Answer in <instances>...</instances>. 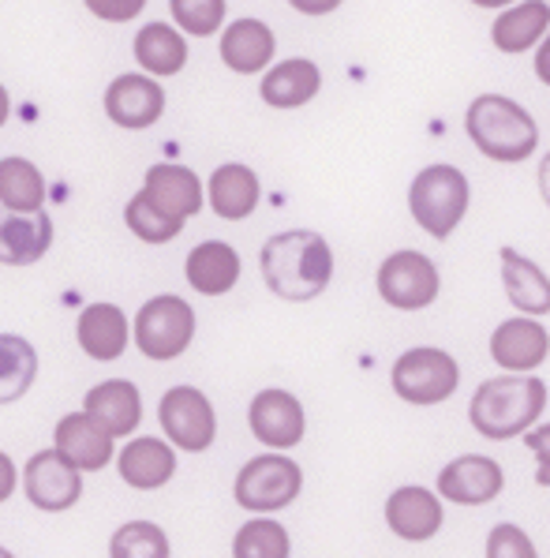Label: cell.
<instances>
[{
  "instance_id": "6da1fadb",
  "label": "cell",
  "mask_w": 550,
  "mask_h": 558,
  "mask_svg": "<svg viewBox=\"0 0 550 558\" xmlns=\"http://www.w3.org/2000/svg\"><path fill=\"white\" fill-rule=\"evenodd\" d=\"M262 278L281 300H315L333 278L330 244L311 229H289L262 244Z\"/></svg>"
},
{
  "instance_id": "b9f144b4",
  "label": "cell",
  "mask_w": 550,
  "mask_h": 558,
  "mask_svg": "<svg viewBox=\"0 0 550 558\" xmlns=\"http://www.w3.org/2000/svg\"><path fill=\"white\" fill-rule=\"evenodd\" d=\"M472 4H479V8H505V4H513V0H472Z\"/></svg>"
},
{
  "instance_id": "5b68a950",
  "label": "cell",
  "mask_w": 550,
  "mask_h": 558,
  "mask_svg": "<svg viewBox=\"0 0 550 558\" xmlns=\"http://www.w3.org/2000/svg\"><path fill=\"white\" fill-rule=\"evenodd\" d=\"M390 383L401 401H408V405H416V409H431L457 393L461 367L445 349H431V345L408 349V353H401L398 364H393Z\"/></svg>"
},
{
  "instance_id": "7402d4cb",
  "label": "cell",
  "mask_w": 550,
  "mask_h": 558,
  "mask_svg": "<svg viewBox=\"0 0 550 558\" xmlns=\"http://www.w3.org/2000/svg\"><path fill=\"white\" fill-rule=\"evenodd\" d=\"M75 338H80L83 353L90 360L109 364V360H117L127 349L132 330H127V315L117 304H90L83 307L80 323H75Z\"/></svg>"
},
{
  "instance_id": "30bf717a",
  "label": "cell",
  "mask_w": 550,
  "mask_h": 558,
  "mask_svg": "<svg viewBox=\"0 0 550 558\" xmlns=\"http://www.w3.org/2000/svg\"><path fill=\"white\" fill-rule=\"evenodd\" d=\"M23 492L46 513H64L83 499V472L57 450H38L23 465Z\"/></svg>"
},
{
  "instance_id": "d6a6232c",
  "label": "cell",
  "mask_w": 550,
  "mask_h": 558,
  "mask_svg": "<svg viewBox=\"0 0 550 558\" xmlns=\"http://www.w3.org/2000/svg\"><path fill=\"white\" fill-rule=\"evenodd\" d=\"M124 221H127V229L143 240V244H169V240H176L180 233H184V221H173L169 214H161L143 192L127 203Z\"/></svg>"
},
{
  "instance_id": "d590c367",
  "label": "cell",
  "mask_w": 550,
  "mask_h": 558,
  "mask_svg": "<svg viewBox=\"0 0 550 558\" xmlns=\"http://www.w3.org/2000/svg\"><path fill=\"white\" fill-rule=\"evenodd\" d=\"M83 4L90 8L98 20H106V23H127V20H135V15L146 8V0H83Z\"/></svg>"
},
{
  "instance_id": "e0dca14e",
  "label": "cell",
  "mask_w": 550,
  "mask_h": 558,
  "mask_svg": "<svg viewBox=\"0 0 550 558\" xmlns=\"http://www.w3.org/2000/svg\"><path fill=\"white\" fill-rule=\"evenodd\" d=\"M117 472L127 487H135V492H158V487H166L176 472L173 442L146 439V435L143 439H132L117 453Z\"/></svg>"
},
{
  "instance_id": "484cf974",
  "label": "cell",
  "mask_w": 550,
  "mask_h": 558,
  "mask_svg": "<svg viewBox=\"0 0 550 558\" xmlns=\"http://www.w3.org/2000/svg\"><path fill=\"white\" fill-rule=\"evenodd\" d=\"M221 60L240 75L262 72L273 60V31L262 20H236L221 34Z\"/></svg>"
},
{
  "instance_id": "4dcf8cb0",
  "label": "cell",
  "mask_w": 550,
  "mask_h": 558,
  "mask_svg": "<svg viewBox=\"0 0 550 558\" xmlns=\"http://www.w3.org/2000/svg\"><path fill=\"white\" fill-rule=\"evenodd\" d=\"M292 555V539L289 529L281 521L270 518H255L232 539V558H289Z\"/></svg>"
},
{
  "instance_id": "f1b7e54d",
  "label": "cell",
  "mask_w": 550,
  "mask_h": 558,
  "mask_svg": "<svg viewBox=\"0 0 550 558\" xmlns=\"http://www.w3.org/2000/svg\"><path fill=\"white\" fill-rule=\"evenodd\" d=\"M38 379V353L20 333H0V405H15Z\"/></svg>"
},
{
  "instance_id": "8fae6325",
  "label": "cell",
  "mask_w": 550,
  "mask_h": 558,
  "mask_svg": "<svg viewBox=\"0 0 550 558\" xmlns=\"http://www.w3.org/2000/svg\"><path fill=\"white\" fill-rule=\"evenodd\" d=\"M247 424L259 442L273 446V450H292L307 435V412L296 393L270 386V390L255 393L252 409H247Z\"/></svg>"
},
{
  "instance_id": "603a6c76",
  "label": "cell",
  "mask_w": 550,
  "mask_h": 558,
  "mask_svg": "<svg viewBox=\"0 0 550 558\" xmlns=\"http://www.w3.org/2000/svg\"><path fill=\"white\" fill-rule=\"evenodd\" d=\"M502 286L510 304L528 319L550 315V278L531 259H524L513 247H502Z\"/></svg>"
},
{
  "instance_id": "ffe728a7",
  "label": "cell",
  "mask_w": 550,
  "mask_h": 558,
  "mask_svg": "<svg viewBox=\"0 0 550 558\" xmlns=\"http://www.w3.org/2000/svg\"><path fill=\"white\" fill-rule=\"evenodd\" d=\"M143 195L173 221H187L203 210V180L184 166H154L146 173Z\"/></svg>"
},
{
  "instance_id": "d4e9b609",
  "label": "cell",
  "mask_w": 550,
  "mask_h": 558,
  "mask_svg": "<svg viewBox=\"0 0 550 558\" xmlns=\"http://www.w3.org/2000/svg\"><path fill=\"white\" fill-rule=\"evenodd\" d=\"M206 195H210V206H213V214H218V218L244 221L247 214L259 206L262 187H259V177H255V169L240 166V161H229V166L213 169Z\"/></svg>"
},
{
  "instance_id": "f546056e",
  "label": "cell",
  "mask_w": 550,
  "mask_h": 558,
  "mask_svg": "<svg viewBox=\"0 0 550 558\" xmlns=\"http://www.w3.org/2000/svg\"><path fill=\"white\" fill-rule=\"evenodd\" d=\"M0 203L12 214H38L46 203V177L27 158H0Z\"/></svg>"
},
{
  "instance_id": "4316f807",
  "label": "cell",
  "mask_w": 550,
  "mask_h": 558,
  "mask_svg": "<svg viewBox=\"0 0 550 558\" xmlns=\"http://www.w3.org/2000/svg\"><path fill=\"white\" fill-rule=\"evenodd\" d=\"M550 27V4L547 0H524V4L510 8L494 20L491 38L502 53H524L531 49Z\"/></svg>"
},
{
  "instance_id": "ab89813d",
  "label": "cell",
  "mask_w": 550,
  "mask_h": 558,
  "mask_svg": "<svg viewBox=\"0 0 550 558\" xmlns=\"http://www.w3.org/2000/svg\"><path fill=\"white\" fill-rule=\"evenodd\" d=\"M536 75L550 87V31H547V41L539 46V53H536Z\"/></svg>"
},
{
  "instance_id": "ac0fdd59",
  "label": "cell",
  "mask_w": 550,
  "mask_h": 558,
  "mask_svg": "<svg viewBox=\"0 0 550 558\" xmlns=\"http://www.w3.org/2000/svg\"><path fill=\"white\" fill-rule=\"evenodd\" d=\"M53 244V218L38 214H0V263L4 266H30L46 259Z\"/></svg>"
},
{
  "instance_id": "9c48e42d",
  "label": "cell",
  "mask_w": 550,
  "mask_h": 558,
  "mask_svg": "<svg viewBox=\"0 0 550 558\" xmlns=\"http://www.w3.org/2000/svg\"><path fill=\"white\" fill-rule=\"evenodd\" d=\"M158 420L166 439H173V446L187 453H203L210 450L213 439H218V416H213V405L203 390L195 386H173L166 390L158 405Z\"/></svg>"
},
{
  "instance_id": "5bb4252c",
  "label": "cell",
  "mask_w": 550,
  "mask_h": 558,
  "mask_svg": "<svg viewBox=\"0 0 550 558\" xmlns=\"http://www.w3.org/2000/svg\"><path fill=\"white\" fill-rule=\"evenodd\" d=\"M550 356V333L539 319H505L491 333V360L510 375H531Z\"/></svg>"
},
{
  "instance_id": "8d00e7d4",
  "label": "cell",
  "mask_w": 550,
  "mask_h": 558,
  "mask_svg": "<svg viewBox=\"0 0 550 558\" xmlns=\"http://www.w3.org/2000/svg\"><path fill=\"white\" fill-rule=\"evenodd\" d=\"M524 442H528V450L536 453V461H539L536 484L539 487H550V424L531 427V432L524 435Z\"/></svg>"
},
{
  "instance_id": "d6986e66",
  "label": "cell",
  "mask_w": 550,
  "mask_h": 558,
  "mask_svg": "<svg viewBox=\"0 0 550 558\" xmlns=\"http://www.w3.org/2000/svg\"><path fill=\"white\" fill-rule=\"evenodd\" d=\"M53 450L68 458L80 472H98L113 461V439L101 427L90 424L87 412H68L60 416L53 432Z\"/></svg>"
},
{
  "instance_id": "7c38bea8",
  "label": "cell",
  "mask_w": 550,
  "mask_h": 558,
  "mask_svg": "<svg viewBox=\"0 0 550 558\" xmlns=\"http://www.w3.org/2000/svg\"><path fill=\"white\" fill-rule=\"evenodd\" d=\"M505 487V472L494 458L484 453H461L438 472V495L457 506H484L494 502Z\"/></svg>"
},
{
  "instance_id": "74e56055",
  "label": "cell",
  "mask_w": 550,
  "mask_h": 558,
  "mask_svg": "<svg viewBox=\"0 0 550 558\" xmlns=\"http://www.w3.org/2000/svg\"><path fill=\"white\" fill-rule=\"evenodd\" d=\"M15 487H20V469H15V461L8 458L4 450H0V502L12 499Z\"/></svg>"
},
{
  "instance_id": "836d02e7",
  "label": "cell",
  "mask_w": 550,
  "mask_h": 558,
  "mask_svg": "<svg viewBox=\"0 0 550 558\" xmlns=\"http://www.w3.org/2000/svg\"><path fill=\"white\" fill-rule=\"evenodd\" d=\"M173 20L180 31L195 34V38H210L225 23V0H169Z\"/></svg>"
},
{
  "instance_id": "ba28073f",
  "label": "cell",
  "mask_w": 550,
  "mask_h": 558,
  "mask_svg": "<svg viewBox=\"0 0 550 558\" xmlns=\"http://www.w3.org/2000/svg\"><path fill=\"white\" fill-rule=\"evenodd\" d=\"M442 278L438 266L419 252H393L390 259L378 266V296L398 312H424L438 300Z\"/></svg>"
},
{
  "instance_id": "f35d334b",
  "label": "cell",
  "mask_w": 550,
  "mask_h": 558,
  "mask_svg": "<svg viewBox=\"0 0 550 558\" xmlns=\"http://www.w3.org/2000/svg\"><path fill=\"white\" fill-rule=\"evenodd\" d=\"M289 4L296 8V12H304V15H330L341 0H289Z\"/></svg>"
},
{
  "instance_id": "1f68e13d",
  "label": "cell",
  "mask_w": 550,
  "mask_h": 558,
  "mask_svg": "<svg viewBox=\"0 0 550 558\" xmlns=\"http://www.w3.org/2000/svg\"><path fill=\"white\" fill-rule=\"evenodd\" d=\"M109 558H169V536L154 521H127L109 539Z\"/></svg>"
},
{
  "instance_id": "4fadbf2b",
  "label": "cell",
  "mask_w": 550,
  "mask_h": 558,
  "mask_svg": "<svg viewBox=\"0 0 550 558\" xmlns=\"http://www.w3.org/2000/svg\"><path fill=\"white\" fill-rule=\"evenodd\" d=\"M83 412H87L90 424L101 427L109 439H127V435H135V427L143 424V393H139V386L127 379L98 383L87 398H83Z\"/></svg>"
},
{
  "instance_id": "9a60e30c",
  "label": "cell",
  "mask_w": 550,
  "mask_h": 558,
  "mask_svg": "<svg viewBox=\"0 0 550 558\" xmlns=\"http://www.w3.org/2000/svg\"><path fill=\"white\" fill-rule=\"evenodd\" d=\"M106 113L117 128L139 132V128L158 124L166 113V90L146 75H120L106 90Z\"/></svg>"
},
{
  "instance_id": "3957f363",
  "label": "cell",
  "mask_w": 550,
  "mask_h": 558,
  "mask_svg": "<svg viewBox=\"0 0 550 558\" xmlns=\"http://www.w3.org/2000/svg\"><path fill=\"white\" fill-rule=\"evenodd\" d=\"M464 128L479 154H487L491 161H505V166L531 158L539 143V128L531 113L505 94H479L468 106Z\"/></svg>"
},
{
  "instance_id": "cb8c5ba5",
  "label": "cell",
  "mask_w": 550,
  "mask_h": 558,
  "mask_svg": "<svg viewBox=\"0 0 550 558\" xmlns=\"http://www.w3.org/2000/svg\"><path fill=\"white\" fill-rule=\"evenodd\" d=\"M319 87H322L319 64L304 57H292L262 75V101L273 109H300L319 94Z\"/></svg>"
},
{
  "instance_id": "52a82bcc",
  "label": "cell",
  "mask_w": 550,
  "mask_h": 558,
  "mask_svg": "<svg viewBox=\"0 0 550 558\" xmlns=\"http://www.w3.org/2000/svg\"><path fill=\"white\" fill-rule=\"evenodd\" d=\"M195 338V307L184 296H154L135 315V345L150 360H176Z\"/></svg>"
},
{
  "instance_id": "44dd1931",
  "label": "cell",
  "mask_w": 550,
  "mask_h": 558,
  "mask_svg": "<svg viewBox=\"0 0 550 558\" xmlns=\"http://www.w3.org/2000/svg\"><path fill=\"white\" fill-rule=\"evenodd\" d=\"M187 286L203 296H221L240 281V255L225 240H203L187 252Z\"/></svg>"
},
{
  "instance_id": "277c9868",
  "label": "cell",
  "mask_w": 550,
  "mask_h": 558,
  "mask_svg": "<svg viewBox=\"0 0 550 558\" xmlns=\"http://www.w3.org/2000/svg\"><path fill=\"white\" fill-rule=\"evenodd\" d=\"M468 177L453 166H431L412 180L408 206L424 233L445 240L468 214Z\"/></svg>"
},
{
  "instance_id": "8992f818",
  "label": "cell",
  "mask_w": 550,
  "mask_h": 558,
  "mask_svg": "<svg viewBox=\"0 0 550 558\" xmlns=\"http://www.w3.org/2000/svg\"><path fill=\"white\" fill-rule=\"evenodd\" d=\"M300 492H304V469L292 458H281V453L252 458L236 472V484H232L236 502L255 513L285 510L300 499Z\"/></svg>"
},
{
  "instance_id": "60d3db41",
  "label": "cell",
  "mask_w": 550,
  "mask_h": 558,
  "mask_svg": "<svg viewBox=\"0 0 550 558\" xmlns=\"http://www.w3.org/2000/svg\"><path fill=\"white\" fill-rule=\"evenodd\" d=\"M8 113H12V98H8V90L0 87V128H4V120H8Z\"/></svg>"
},
{
  "instance_id": "83f0119b",
  "label": "cell",
  "mask_w": 550,
  "mask_h": 558,
  "mask_svg": "<svg viewBox=\"0 0 550 558\" xmlns=\"http://www.w3.org/2000/svg\"><path fill=\"white\" fill-rule=\"evenodd\" d=\"M135 60L146 68L150 75H176L187 64V41L169 27V23H146L135 34Z\"/></svg>"
},
{
  "instance_id": "2e32d148",
  "label": "cell",
  "mask_w": 550,
  "mask_h": 558,
  "mask_svg": "<svg viewBox=\"0 0 550 558\" xmlns=\"http://www.w3.org/2000/svg\"><path fill=\"white\" fill-rule=\"evenodd\" d=\"M442 499L427 487H398V492L386 499V525L393 529V536L408 539V544H424L442 529Z\"/></svg>"
},
{
  "instance_id": "7a4b0ae2",
  "label": "cell",
  "mask_w": 550,
  "mask_h": 558,
  "mask_svg": "<svg viewBox=\"0 0 550 558\" xmlns=\"http://www.w3.org/2000/svg\"><path fill=\"white\" fill-rule=\"evenodd\" d=\"M547 409V383L536 375H498L476 386L468 420L484 439L510 442L528 435Z\"/></svg>"
},
{
  "instance_id": "7bdbcfd3",
  "label": "cell",
  "mask_w": 550,
  "mask_h": 558,
  "mask_svg": "<svg viewBox=\"0 0 550 558\" xmlns=\"http://www.w3.org/2000/svg\"><path fill=\"white\" fill-rule=\"evenodd\" d=\"M0 558H15L12 551H8V547H0Z\"/></svg>"
},
{
  "instance_id": "e575fe53",
  "label": "cell",
  "mask_w": 550,
  "mask_h": 558,
  "mask_svg": "<svg viewBox=\"0 0 550 558\" xmlns=\"http://www.w3.org/2000/svg\"><path fill=\"white\" fill-rule=\"evenodd\" d=\"M487 558H539L531 536L517 525H494L487 536Z\"/></svg>"
}]
</instances>
